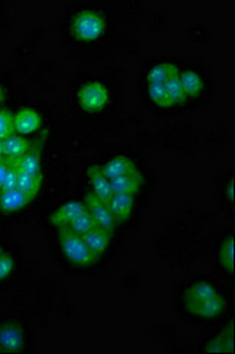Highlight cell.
Segmentation results:
<instances>
[{"label": "cell", "mask_w": 235, "mask_h": 354, "mask_svg": "<svg viewBox=\"0 0 235 354\" xmlns=\"http://www.w3.org/2000/svg\"><path fill=\"white\" fill-rule=\"evenodd\" d=\"M75 102L84 113H101L112 102V88L100 78L86 80L77 88Z\"/></svg>", "instance_id": "3"}, {"label": "cell", "mask_w": 235, "mask_h": 354, "mask_svg": "<svg viewBox=\"0 0 235 354\" xmlns=\"http://www.w3.org/2000/svg\"><path fill=\"white\" fill-rule=\"evenodd\" d=\"M41 186H43V174L32 176V174H27V173H23L19 170V179H17L16 189H19L27 197L35 200V197L39 194Z\"/></svg>", "instance_id": "21"}, {"label": "cell", "mask_w": 235, "mask_h": 354, "mask_svg": "<svg viewBox=\"0 0 235 354\" xmlns=\"http://www.w3.org/2000/svg\"><path fill=\"white\" fill-rule=\"evenodd\" d=\"M146 97H148L149 104L158 109L171 108L164 84H146Z\"/></svg>", "instance_id": "22"}, {"label": "cell", "mask_w": 235, "mask_h": 354, "mask_svg": "<svg viewBox=\"0 0 235 354\" xmlns=\"http://www.w3.org/2000/svg\"><path fill=\"white\" fill-rule=\"evenodd\" d=\"M84 203H85V205H86L88 213L91 214L93 220L95 221L97 227H100V228H102L104 231H106V232H109V234L113 235L118 223H116L113 214L111 213V210H109V207H108V204L104 203V201H101V200H100L98 197H95L91 192L86 193Z\"/></svg>", "instance_id": "8"}, {"label": "cell", "mask_w": 235, "mask_h": 354, "mask_svg": "<svg viewBox=\"0 0 235 354\" xmlns=\"http://www.w3.org/2000/svg\"><path fill=\"white\" fill-rule=\"evenodd\" d=\"M94 227H97V224L93 220L91 214L88 213V210H86L84 214H81L75 220H73L66 228H68L71 232L79 235V237H84V235L86 232H90Z\"/></svg>", "instance_id": "26"}, {"label": "cell", "mask_w": 235, "mask_h": 354, "mask_svg": "<svg viewBox=\"0 0 235 354\" xmlns=\"http://www.w3.org/2000/svg\"><path fill=\"white\" fill-rule=\"evenodd\" d=\"M32 344V335L26 323L16 317H0V351H27Z\"/></svg>", "instance_id": "5"}, {"label": "cell", "mask_w": 235, "mask_h": 354, "mask_svg": "<svg viewBox=\"0 0 235 354\" xmlns=\"http://www.w3.org/2000/svg\"><path fill=\"white\" fill-rule=\"evenodd\" d=\"M164 86H166V91H167V95H169L171 108L180 106V105H183V104L187 101V100H186V95H185V93H183V88H182V85H180L179 74H176V75L170 77V78L164 82Z\"/></svg>", "instance_id": "25"}, {"label": "cell", "mask_w": 235, "mask_h": 354, "mask_svg": "<svg viewBox=\"0 0 235 354\" xmlns=\"http://www.w3.org/2000/svg\"><path fill=\"white\" fill-rule=\"evenodd\" d=\"M109 19L106 12L95 6H81L68 17V37L81 46H93L108 35Z\"/></svg>", "instance_id": "2"}, {"label": "cell", "mask_w": 235, "mask_h": 354, "mask_svg": "<svg viewBox=\"0 0 235 354\" xmlns=\"http://www.w3.org/2000/svg\"><path fill=\"white\" fill-rule=\"evenodd\" d=\"M179 68L176 64L167 60L155 62L144 73V84H164L170 77L179 74Z\"/></svg>", "instance_id": "17"}, {"label": "cell", "mask_w": 235, "mask_h": 354, "mask_svg": "<svg viewBox=\"0 0 235 354\" xmlns=\"http://www.w3.org/2000/svg\"><path fill=\"white\" fill-rule=\"evenodd\" d=\"M198 351L204 353H234V320L229 317L217 330L205 333L200 343Z\"/></svg>", "instance_id": "6"}, {"label": "cell", "mask_w": 235, "mask_h": 354, "mask_svg": "<svg viewBox=\"0 0 235 354\" xmlns=\"http://www.w3.org/2000/svg\"><path fill=\"white\" fill-rule=\"evenodd\" d=\"M86 179L91 186V193L98 197L101 201L108 203L113 196L111 183L108 177L102 173L101 166L93 165L86 169Z\"/></svg>", "instance_id": "12"}, {"label": "cell", "mask_w": 235, "mask_h": 354, "mask_svg": "<svg viewBox=\"0 0 235 354\" xmlns=\"http://www.w3.org/2000/svg\"><path fill=\"white\" fill-rule=\"evenodd\" d=\"M136 194L128 193H113L111 200L106 203L111 213L113 214L118 224L128 223L136 210Z\"/></svg>", "instance_id": "11"}, {"label": "cell", "mask_w": 235, "mask_h": 354, "mask_svg": "<svg viewBox=\"0 0 235 354\" xmlns=\"http://www.w3.org/2000/svg\"><path fill=\"white\" fill-rule=\"evenodd\" d=\"M3 156V140H0V160H2Z\"/></svg>", "instance_id": "31"}, {"label": "cell", "mask_w": 235, "mask_h": 354, "mask_svg": "<svg viewBox=\"0 0 235 354\" xmlns=\"http://www.w3.org/2000/svg\"><path fill=\"white\" fill-rule=\"evenodd\" d=\"M214 265L217 272L227 278L232 279L234 277V231L232 228L224 231L214 248Z\"/></svg>", "instance_id": "7"}, {"label": "cell", "mask_w": 235, "mask_h": 354, "mask_svg": "<svg viewBox=\"0 0 235 354\" xmlns=\"http://www.w3.org/2000/svg\"><path fill=\"white\" fill-rule=\"evenodd\" d=\"M217 200L223 212L232 217L234 216V177L232 171H225L217 185Z\"/></svg>", "instance_id": "15"}, {"label": "cell", "mask_w": 235, "mask_h": 354, "mask_svg": "<svg viewBox=\"0 0 235 354\" xmlns=\"http://www.w3.org/2000/svg\"><path fill=\"white\" fill-rule=\"evenodd\" d=\"M15 135L13 115L8 111H0V140Z\"/></svg>", "instance_id": "27"}, {"label": "cell", "mask_w": 235, "mask_h": 354, "mask_svg": "<svg viewBox=\"0 0 235 354\" xmlns=\"http://www.w3.org/2000/svg\"><path fill=\"white\" fill-rule=\"evenodd\" d=\"M176 310L196 324H213L228 313V290L207 275H193L176 288L173 295Z\"/></svg>", "instance_id": "1"}, {"label": "cell", "mask_w": 235, "mask_h": 354, "mask_svg": "<svg viewBox=\"0 0 235 354\" xmlns=\"http://www.w3.org/2000/svg\"><path fill=\"white\" fill-rule=\"evenodd\" d=\"M17 167L20 171L32 174V176H40L41 173V156L40 152L36 149H30L28 151L19 162H17Z\"/></svg>", "instance_id": "24"}, {"label": "cell", "mask_w": 235, "mask_h": 354, "mask_svg": "<svg viewBox=\"0 0 235 354\" xmlns=\"http://www.w3.org/2000/svg\"><path fill=\"white\" fill-rule=\"evenodd\" d=\"M28 151H30V143L20 135H12L3 140V155L10 160L19 162Z\"/></svg>", "instance_id": "20"}, {"label": "cell", "mask_w": 235, "mask_h": 354, "mask_svg": "<svg viewBox=\"0 0 235 354\" xmlns=\"http://www.w3.org/2000/svg\"><path fill=\"white\" fill-rule=\"evenodd\" d=\"M3 100H5V90H3L2 84H0V104L3 102Z\"/></svg>", "instance_id": "30"}, {"label": "cell", "mask_w": 235, "mask_h": 354, "mask_svg": "<svg viewBox=\"0 0 235 354\" xmlns=\"http://www.w3.org/2000/svg\"><path fill=\"white\" fill-rule=\"evenodd\" d=\"M112 192L113 193H128V194H136L143 185V180L139 173L133 171L129 174H124L115 179L109 180Z\"/></svg>", "instance_id": "19"}, {"label": "cell", "mask_w": 235, "mask_h": 354, "mask_svg": "<svg viewBox=\"0 0 235 354\" xmlns=\"http://www.w3.org/2000/svg\"><path fill=\"white\" fill-rule=\"evenodd\" d=\"M33 200L21 193L19 189L0 192V212L6 214H15L26 209Z\"/></svg>", "instance_id": "16"}, {"label": "cell", "mask_w": 235, "mask_h": 354, "mask_svg": "<svg viewBox=\"0 0 235 354\" xmlns=\"http://www.w3.org/2000/svg\"><path fill=\"white\" fill-rule=\"evenodd\" d=\"M86 205L84 201L79 200H71L67 201L66 204H63L60 209H57L50 221L55 225V227H67L73 220H75L78 216L84 214L86 212Z\"/></svg>", "instance_id": "13"}, {"label": "cell", "mask_w": 235, "mask_h": 354, "mask_svg": "<svg viewBox=\"0 0 235 354\" xmlns=\"http://www.w3.org/2000/svg\"><path fill=\"white\" fill-rule=\"evenodd\" d=\"M191 35H187L189 39H191L193 41H197V43H203L205 41V37H207V32H205V27L203 26H196V27H191Z\"/></svg>", "instance_id": "28"}, {"label": "cell", "mask_w": 235, "mask_h": 354, "mask_svg": "<svg viewBox=\"0 0 235 354\" xmlns=\"http://www.w3.org/2000/svg\"><path fill=\"white\" fill-rule=\"evenodd\" d=\"M101 170L109 180L115 179V177L136 171L135 162L126 155H115L101 166Z\"/></svg>", "instance_id": "18"}, {"label": "cell", "mask_w": 235, "mask_h": 354, "mask_svg": "<svg viewBox=\"0 0 235 354\" xmlns=\"http://www.w3.org/2000/svg\"><path fill=\"white\" fill-rule=\"evenodd\" d=\"M43 127V116L35 108H21L16 115H13L15 133L20 136H30L40 131Z\"/></svg>", "instance_id": "10"}, {"label": "cell", "mask_w": 235, "mask_h": 354, "mask_svg": "<svg viewBox=\"0 0 235 354\" xmlns=\"http://www.w3.org/2000/svg\"><path fill=\"white\" fill-rule=\"evenodd\" d=\"M57 228H58V247H60L62 255L70 265L81 270L90 268L93 265H95L98 259L91 252V250L88 248L82 237L71 232L66 227H57Z\"/></svg>", "instance_id": "4"}, {"label": "cell", "mask_w": 235, "mask_h": 354, "mask_svg": "<svg viewBox=\"0 0 235 354\" xmlns=\"http://www.w3.org/2000/svg\"><path fill=\"white\" fill-rule=\"evenodd\" d=\"M112 237L113 235L104 231L100 227H94L90 232H86L84 235V241L88 245V248L91 250V252L95 255V258H101L105 254H108V251L111 250V244H112Z\"/></svg>", "instance_id": "14"}, {"label": "cell", "mask_w": 235, "mask_h": 354, "mask_svg": "<svg viewBox=\"0 0 235 354\" xmlns=\"http://www.w3.org/2000/svg\"><path fill=\"white\" fill-rule=\"evenodd\" d=\"M9 167L10 165L6 162V160H0V192L3 190V185H5V180H6V174L9 171Z\"/></svg>", "instance_id": "29"}, {"label": "cell", "mask_w": 235, "mask_h": 354, "mask_svg": "<svg viewBox=\"0 0 235 354\" xmlns=\"http://www.w3.org/2000/svg\"><path fill=\"white\" fill-rule=\"evenodd\" d=\"M17 270V259L9 247L0 243V282L10 279Z\"/></svg>", "instance_id": "23"}, {"label": "cell", "mask_w": 235, "mask_h": 354, "mask_svg": "<svg viewBox=\"0 0 235 354\" xmlns=\"http://www.w3.org/2000/svg\"><path fill=\"white\" fill-rule=\"evenodd\" d=\"M179 80L186 100H198L207 93V78L197 67H187L179 71Z\"/></svg>", "instance_id": "9"}]
</instances>
